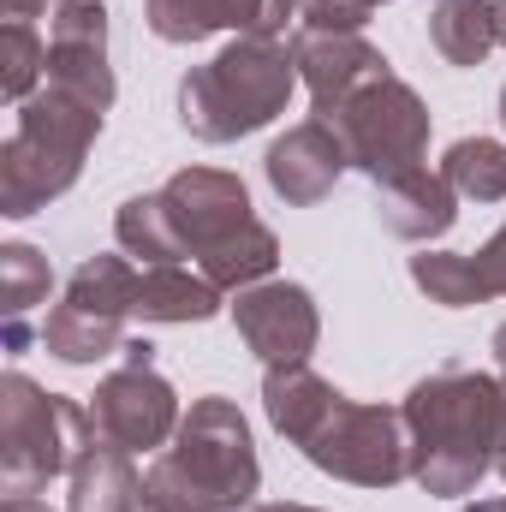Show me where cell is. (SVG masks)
<instances>
[{
    "instance_id": "obj_1",
    "label": "cell",
    "mask_w": 506,
    "mask_h": 512,
    "mask_svg": "<svg viewBox=\"0 0 506 512\" xmlns=\"http://www.w3.org/2000/svg\"><path fill=\"white\" fill-rule=\"evenodd\" d=\"M411 435V483L435 501L477 495V483L501 465L506 441V382L483 370H435L405 393Z\"/></svg>"
},
{
    "instance_id": "obj_2",
    "label": "cell",
    "mask_w": 506,
    "mask_h": 512,
    "mask_svg": "<svg viewBox=\"0 0 506 512\" xmlns=\"http://www.w3.org/2000/svg\"><path fill=\"white\" fill-rule=\"evenodd\" d=\"M262 465L245 411L227 393L191 399L179 417V435L149 459L143 501L155 512H245L256 507Z\"/></svg>"
},
{
    "instance_id": "obj_3",
    "label": "cell",
    "mask_w": 506,
    "mask_h": 512,
    "mask_svg": "<svg viewBox=\"0 0 506 512\" xmlns=\"http://www.w3.org/2000/svg\"><path fill=\"white\" fill-rule=\"evenodd\" d=\"M298 90V60L292 42L239 36L215 60L191 66L179 78V126L197 143H239L251 131L274 126Z\"/></svg>"
},
{
    "instance_id": "obj_4",
    "label": "cell",
    "mask_w": 506,
    "mask_h": 512,
    "mask_svg": "<svg viewBox=\"0 0 506 512\" xmlns=\"http://www.w3.org/2000/svg\"><path fill=\"white\" fill-rule=\"evenodd\" d=\"M102 137V114L60 96V90H36L18 108V126L0 143V215L6 221H30L36 209H48L54 197H66L90 161Z\"/></svg>"
},
{
    "instance_id": "obj_5",
    "label": "cell",
    "mask_w": 506,
    "mask_h": 512,
    "mask_svg": "<svg viewBox=\"0 0 506 512\" xmlns=\"http://www.w3.org/2000/svg\"><path fill=\"white\" fill-rule=\"evenodd\" d=\"M96 441L90 405L72 393H48L24 370L0 376V483L6 495H36L54 477L78 465V453Z\"/></svg>"
},
{
    "instance_id": "obj_6",
    "label": "cell",
    "mask_w": 506,
    "mask_h": 512,
    "mask_svg": "<svg viewBox=\"0 0 506 512\" xmlns=\"http://www.w3.org/2000/svg\"><path fill=\"white\" fill-rule=\"evenodd\" d=\"M340 131L352 173H364L370 185H387L399 173H417L429 155V108L405 78H376L358 96H346L334 114H316Z\"/></svg>"
},
{
    "instance_id": "obj_7",
    "label": "cell",
    "mask_w": 506,
    "mask_h": 512,
    "mask_svg": "<svg viewBox=\"0 0 506 512\" xmlns=\"http://www.w3.org/2000/svg\"><path fill=\"white\" fill-rule=\"evenodd\" d=\"M322 477L352 483V489H393L411 477V435L399 405H364V399H334V411L316 423V435L298 447Z\"/></svg>"
},
{
    "instance_id": "obj_8",
    "label": "cell",
    "mask_w": 506,
    "mask_h": 512,
    "mask_svg": "<svg viewBox=\"0 0 506 512\" xmlns=\"http://www.w3.org/2000/svg\"><path fill=\"white\" fill-rule=\"evenodd\" d=\"M48 90L108 114L120 84L108 66V6L102 0H60L48 12Z\"/></svg>"
},
{
    "instance_id": "obj_9",
    "label": "cell",
    "mask_w": 506,
    "mask_h": 512,
    "mask_svg": "<svg viewBox=\"0 0 506 512\" xmlns=\"http://www.w3.org/2000/svg\"><path fill=\"white\" fill-rule=\"evenodd\" d=\"M179 393L167 376L155 370H131L120 364L114 376H102L90 393V423H96V441L108 447H126V453H161L173 435H179Z\"/></svg>"
},
{
    "instance_id": "obj_10",
    "label": "cell",
    "mask_w": 506,
    "mask_h": 512,
    "mask_svg": "<svg viewBox=\"0 0 506 512\" xmlns=\"http://www.w3.org/2000/svg\"><path fill=\"white\" fill-rule=\"evenodd\" d=\"M227 310H233L239 340L251 346L268 370H280V364H310V352H316V340H322V310H316L310 286H298V280L245 286V292H233Z\"/></svg>"
},
{
    "instance_id": "obj_11",
    "label": "cell",
    "mask_w": 506,
    "mask_h": 512,
    "mask_svg": "<svg viewBox=\"0 0 506 512\" xmlns=\"http://www.w3.org/2000/svg\"><path fill=\"white\" fill-rule=\"evenodd\" d=\"M161 209L173 221V239L179 256H209L221 239H233L251 215V185L227 167H179L167 185H161Z\"/></svg>"
},
{
    "instance_id": "obj_12",
    "label": "cell",
    "mask_w": 506,
    "mask_h": 512,
    "mask_svg": "<svg viewBox=\"0 0 506 512\" xmlns=\"http://www.w3.org/2000/svg\"><path fill=\"white\" fill-rule=\"evenodd\" d=\"M292 60H298V78L316 102V114H334L346 96H358L364 84L387 78V54L364 30H316V24H298L292 30Z\"/></svg>"
},
{
    "instance_id": "obj_13",
    "label": "cell",
    "mask_w": 506,
    "mask_h": 512,
    "mask_svg": "<svg viewBox=\"0 0 506 512\" xmlns=\"http://www.w3.org/2000/svg\"><path fill=\"white\" fill-rule=\"evenodd\" d=\"M352 161H346V143H340V131L328 126V120H298V126H286V137H274L268 143V155H262V173H268V185H274V197L280 203H292V209H310V203H322L334 185H340V173H346Z\"/></svg>"
},
{
    "instance_id": "obj_14",
    "label": "cell",
    "mask_w": 506,
    "mask_h": 512,
    "mask_svg": "<svg viewBox=\"0 0 506 512\" xmlns=\"http://www.w3.org/2000/svg\"><path fill=\"white\" fill-rule=\"evenodd\" d=\"M376 215L393 239H405V245H435V239H447L453 221H459V191L441 179V167H435V173L417 167V173H399V179L376 185Z\"/></svg>"
},
{
    "instance_id": "obj_15",
    "label": "cell",
    "mask_w": 506,
    "mask_h": 512,
    "mask_svg": "<svg viewBox=\"0 0 506 512\" xmlns=\"http://www.w3.org/2000/svg\"><path fill=\"white\" fill-rule=\"evenodd\" d=\"M227 310V292L203 274V268H185V262H155L143 268L137 280V304L131 316L137 322H155V328H173V322H209Z\"/></svg>"
},
{
    "instance_id": "obj_16",
    "label": "cell",
    "mask_w": 506,
    "mask_h": 512,
    "mask_svg": "<svg viewBox=\"0 0 506 512\" xmlns=\"http://www.w3.org/2000/svg\"><path fill=\"white\" fill-rule=\"evenodd\" d=\"M137 453L126 447H108V441H90L78 453V465L66 471L72 495H66V512H137L143 501V477L131 465Z\"/></svg>"
},
{
    "instance_id": "obj_17",
    "label": "cell",
    "mask_w": 506,
    "mask_h": 512,
    "mask_svg": "<svg viewBox=\"0 0 506 512\" xmlns=\"http://www.w3.org/2000/svg\"><path fill=\"white\" fill-rule=\"evenodd\" d=\"M334 399H340V387L322 382L310 364H280L262 376V411H268L274 435H286L292 447H304L316 435V423L334 411Z\"/></svg>"
},
{
    "instance_id": "obj_18",
    "label": "cell",
    "mask_w": 506,
    "mask_h": 512,
    "mask_svg": "<svg viewBox=\"0 0 506 512\" xmlns=\"http://www.w3.org/2000/svg\"><path fill=\"white\" fill-rule=\"evenodd\" d=\"M36 340H42V352H48V358H60V364H72V370H84V364L114 358V352L126 346V328H120V316H102V310H84V304L60 298V304L42 316Z\"/></svg>"
},
{
    "instance_id": "obj_19",
    "label": "cell",
    "mask_w": 506,
    "mask_h": 512,
    "mask_svg": "<svg viewBox=\"0 0 506 512\" xmlns=\"http://www.w3.org/2000/svg\"><path fill=\"white\" fill-rule=\"evenodd\" d=\"M429 48L447 66H483L501 48L495 0H435V12H429Z\"/></svg>"
},
{
    "instance_id": "obj_20",
    "label": "cell",
    "mask_w": 506,
    "mask_h": 512,
    "mask_svg": "<svg viewBox=\"0 0 506 512\" xmlns=\"http://www.w3.org/2000/svg\"><path fill=\"white\" fill-rule=\"evenodd\" d=\"M197 268H203L221 292H245V286L274 280V268H280V239H274L268 221H245L233 239H221L209 256H197Z\"/></svg>"
},
{
    "instance_id": "obj_21",
    "label": "cell",
    "mask_w": 506,
    "mask_h": 512,
    "mask_svg": "<svg viewBox=\"0 0 506 512\" xmlns=\"http://www.w3.org/2000/svg\"><path fill=\"white\" fill-rule=\"evenodd\" d=\"M441 179L459 203H506V143L501 137H459L441 155Z\"/></svg>"
},
{
    "instance_id": "obj_22",
    "label": "cell",
    "mask_w": 506,
    "mask_h": 512,
    "mask_svg": "<svg viewBox=\"0 0 506 512\" xmlns=\"http://www.w3.org/2000/svg\"><path fill=\"white\" fill-rule=\"evenodd\" d=\"M137 280L143 268L131 256H84L66 280V298L84 304V310H102V316H120L126 322L131 304H137Z\"/></svg>"
},
{
    "instance_id": "obj_23",
    "label": "cell",
    "mask_w": 506,
    "mask_h": 512,
    "mask_svg": "<svg viewBox=\"0 0 506 512\" xmlns=\"http://www.w3.org/2000/svg\"><path fill=\"white\" fill-rule=\"evenodd\" d=\"M143 24L161 42L191 48L209 42L215 30H239V0H143Z\"/></svg>"
},
{
    "instance_id": "obj_24",
    "label": "cell",
    "mask_w": 506,
    "mask_h": 512,
    "mask_svg": "<svg viewBox=\"0 0 506 512\" xmlns=\"http://www.w3.org/2000/svg\"><path fill=\"white\" fill-rule=\"evenodd\" d=\"M411 286L429 298V304H441V310H471V304H489V292H483V280H477V262L465 251H423L411 256Z\"/></svg>"
},
{
    "instance_id": "obj_25",
    "label": "cell",
    "mask_w": 506,
    "mask_h": 512,
    "mask_svg": "<svg viewBox=\"0 0 506 512\" xmlns=\"http://www.w3.org/2000/svg\"><path fill=\"white\" fill-rule=\"evenodd\" d=\"M114 239H120V251L137 256L143 268H155V262H185V256H179V239H173V221H167V209H161V191H143V197H126V203H120Z\"/></svg>"
},
{
    "instance_id": "obj_26",
    "label": "cell",
    "mask_w": 506,
    "mask_h": 512,
    "mask_svg": "<svg viewBox=\"0 0 506 512\" xmlns=\"http://www.w3.org/2000/svg\"><path fill=\"white\" fill-rule=\"evenodd\" d=\"M42 78H48V42L36 36V18H6V30H0V96L12 108H24Z\"/></svg>"
},
{
    "instance_id": "obj_27",
    "label": "cell",
    "mask_w": 506,
    "mask_h": 512,
    "mask_svg": "<svg viewBox=\"0 0 506 512\" xmlns=\"http://www.w3.org/2000/svg\"><path fill=\"white\" fill-rule=\"evenodd\" d=\"M48 286H54V268L36 245H0V292H6V322H24L36 304H48Z\"/></svg>"
},
{
    "instance_id": "obj_28",
    "label": "cell",
    "mask_w": 506,
    "mask_h": 512,
    "mask_svg": "<svg viewBox=\"0 0 506 512\" xmlns=\"http://www.w3.org/2000/svg\"><path fill=\"white\" fill-rule=\"evenodd\" d=\"M387 0H304V18L298 24H316V30H364Z\"/></svg>"
},
{
    "instance_id": "obj_29",
    "label": "cell",
    "mask_w": 506,
    "mask_h": 512,
    "mask_svg": "<svg viewBox=\"0 0 506 512\" xmlns=\"http://www.w3.org/2000/svg\"><path fill=\"white\" fill-rule=\"evenodd\" d=\"M471 262H477L483 292H489V298H506V221H501V233H495L483 251H471Z\"/></svg>"
},
{
    "instance_id": "obj_30",
    "label": "cell",
    "mask_w": 506,
    "mask_h": 512,
    "mask_svg": "<svg viewBox=\"0 0 506 512\" xmlns=\"http://www.w3.org/2000/svg\"><path fill=\"white\" fill-rule=\"evenodd\" d=\"M120 364H131V370H155V346H149L143 334H131L126 346H120Z\"/></svg>"
},
{
    "instance_id": "obj_31",
    "label": "cell",
    "mask_w": 506,
    "mask_h": 512,
    "mask_svg": "<svg viewBox=\"0 0 506 512\" xmlns=\"http://www.w3.org/2000/svg\"><path fill=\"white\" fill-rule=\"evenodd\" d=\"M0 512H54V507H48V501H36V495H6Z\"/></svg>"
},
{
    "instance_id": "obj_32",
    "label": "cell",
    "mask_w": 506,
    "mask_h": 512,
    "mask_svg": "<svg viewBox=\"0 0 506 512\" xmlns=\"http://www.w3.org/2000/svg\"><path fill=\"white\" fill-rule=\"evenodd\" d=\"M245 512H322V507H304V501H256Z\"/></svg>"
},
{
    "instance_id": "obj_33",
    "label": "cell",
    "mask_w": 506,
    "mask_h": 512,
    "mask_svg": "<svg viewBox=\"0 0 506 512\" xmlns=\"http://www.w3.org/2000/svg\"><path fill=\"white\" fill-rule=\"evenodd\" d=\"M42 12V0H6V18H36Z\"/></svg>"
},
{
    "instance_id": "obj_34",
    "label": "cell",
    "mask_w": 506,
    "mask_h": 512,
    "mask_svg": "<svg viewBox=\"0 0 506 512\" xmlns=\"http://www.w3.org/2000/svg\"><path fill=\"white\" fill-rule=\"evenodd\" d=\"M489 352H495V364H501V376H506V322L495 328V340H489Z\"/></svg>"
},
{
    "instance_id": "obj_35",
    "label": "cell",
    "mask_w": 506,
    "mask_h": 512,
    "mask_svg": "<svg viewBox=\"0 0 506 512\" xmlns=\"http://www.w3.org/2000/svg\"><path fill=\"white\" fill-rule=\"evenodd\" d=\"M465 512H506V495H489V501H471Z\"/></svg>"
},
{
    "instance_id": "obj_36",
    "label": "cell",
    "mask_w": 506,
    "mask_h": 512,
    "mask_svg": "<svg viewBox=\"0 0 506 512\" xmlns=\"http://www.w3.org/2000/svg\"><path fill=\"white\" fill-rule=\"evenodd\" d=\"M495 18H501V48H506V0H495Z\"/></svg>"
},
{
    "instance_id": "obj_37",
    "label": "cell",
    "mask_w": 506,
    "mask_h": 512,
    "mask_svg": "<svg viewBox=\"0 0 506 512\" xmlns=\"http://www.w3.org/2000/svg\"><path fill=\"white\" fill-rule=\"evenodd\" d=\"M501 382H506V376H501ZM495 471H501V477H506V441H501V465H495Z\"/></svg>"
},
{
    "instance_id": "obj_38",
    "label": "cell",
    "mask_w": 506,
    "mask_h": 512,
    "mask_svg": "<svg viewBox=\"0 0 506 512\" xmlns=\"http://www.w3.org/2000/svg\"><path fill=\"white\" fill-rule=\"evenodd\" d=\"M501 126H506V84H501Z\"/></svg>"
},
{
    "instance_id": "obj_39",
    "label": "cell",
    "mask_w": 506,
    "mask_h": 512,
    "mask_svg": "<svg viewBox=\"0 0 506 512\" xmlns=\"http://www.w3.org/2000/svg\"><path fill=\"white\" fill-rule=\"evenodd\" d=\"M137 512H155V507H149V501H137Z\"/></svg>"
}]
</instances>
